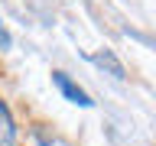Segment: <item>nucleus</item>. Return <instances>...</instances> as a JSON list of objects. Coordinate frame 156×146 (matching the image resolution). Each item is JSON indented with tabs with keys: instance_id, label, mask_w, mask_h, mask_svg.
<instances>
[{
	"instance_id": "nucleus-2",
	"label": "nucleus",
	"mask_w": 156,
	"mask_h": 146,
	"mask_svg": "<svg viewBox=\"0 0 156 146\" xmlns=\"http://www.w3.org/2000/svg\"><path fill=\"white\" fill-rule=\"evenodd\" d=\"M13 143H16V127H13L10 107L0 101V146H13Z\"/></svg>"
},
{
	"instance_id": "nucleus-3",
	"label": "nucleus",
	"mask_w": 156,
	"mask_h": 146,
	"mask_svg": "<svg viewBox=\"0 0 156 146\" xmlns=\"http://www.w3.org/2000/svg\"><path fill=\"white\" fill-rule=\"evenodd\" d=\"M91 62L94 65H101V68H107L114 78H124V65L117 62V55L111 52V49H104V52H98V55H91Z\"/></svg>"
},
{
	"instance_id": "nucleus-4",
	"label": "nucleus",
	"mask_w": 156,
	"mask_h": 146,
	"mask_svg": "<svg viewBox=\"0 0 156 146\" xmlns=\"http://www.w3.org/2000/svg\"><path fill=\"white\" fill-rule=\"evenodd\" d=\"M0 49H10V33L3 26V19H0Z\"/></svg>"
},
{
	"instance_id": "nucleus-1",
	"label": "nucleus",
	"mask_w": 156,
	"mask_h": 146,
	"mask_svg": "<svg viewBox=\"0 0 156 146\" xmlns=\"http://www.w3.org/2000/svg\"><path fill=\"white\" fill-rule=\"evenodd\" d=\"M52 81H55V88L68 97V101H72V104H78V107H91V104H94V101H91V97H88L85 91H81V88L65 75V71H52Z\"/></svg>"
}]
</instances>
